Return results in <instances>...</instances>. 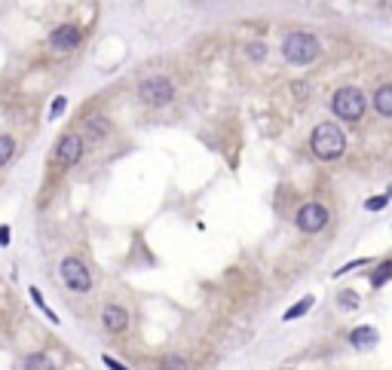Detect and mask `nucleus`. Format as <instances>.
<instances>
[{
  "label": "nucleus",
  "mask_w": 392,
  "mask_h": 370,
  "mask_svg": "<svg viewBox=\"0 0 392 370\" xmlns=\"http://www.w3.org/2000/svg\"><path fill=\"white\" fill-rule=\"evenodd\" d=\"M138 95L145 104H150V108H162V104L172 101L175 86H172V80H166V77H150V80L141 83Z\"/></svg>",
  "instance_id": "obj_4"
},
{
  "label": "nucleus",
  "mask_w": 392,
  "mask_h": 370,
  "mask_svg": "<svg viewBox=\"0 0 392 370\" xmlns=\"http://www.w3.org/2000/svg\"><path fill=\"white\" fill-rule=\"evenodd\" d=\"M377 340H380V334H377L371 325H365V328H356L350 334V343L356 349H371V346H377Z\"/></svg>",
  "instance_id": "obj_10"
},
{
  "label": "nucleus",
  "mask_w": 392,
  "mask_h": 370,
  "mask_svg": "<svg viewBox=\"0 0 392 370\" xmlns=\"http://www.w3.org/2000/svg\"><path fill=\"white\" fill-rule=\"evenodd\" d=\"M108 132H110V123L104 120V116H93V120H86V138H89V141H101Z\"/></svg>",
  "instance_id": "obj_12"
},
{
  "label": "nucleus",
  "mask_w": 392,
  "mask_h": 370,
  "mask_svg": "<svg viewBox=\"0 0 392 370\" xmlns=\"http://www.w3.org/2000/svg\"><path fill=\"white\" fill-rule=\"evenodd\" d=\"M325 223H328V211H325V206H319V202H306L297 211V227L304 233H319V230H325Z\"/></svg>",
  "instance_id": "obj_6"
},
{
  "label": "nucleus",
  "mask_w": 392,
  "mask_h": 370,
  "mask_svg": "<svg viewBox=\"0 0 392 370\" xmlns=\"http://www.w3.org/2000/svg\"><path fill=\"white\" fill-rule=\"evenodd\" d=\"M64 104H68V101H64V95H58V98H56V101H52V110H49V120H56V116H58V114H62V110H64Z\"/></svg>",
  "instance_id": "obj_21"
},
{
  "label": "nucleus",
  "mask_w": 392,
  "mask_h": 370,
  "mask_svg": "<svg viewBox=\"0 0 392 370\" xmlns=\"http://www.w3.org/2000/svg\"><path fill=\"white\" fill-rule=\"evenodd\" d=\"M83 156V138L80 135H64L56 144V162L58 165H77Z\"/></svg>",
  "instance_id": "obj_7"
},
{
  "label": "nucleus",
  "mask_w": 392,
  "mask_h": 370,
  "mask_svg": "<svg viewBox=\"0 0 392 370\" xmlns=\"http://www.w3.org/2000/svg\"><path fill=\"white\" fill-rule=\"evenodd\" d=\"M310 147L319 160H337V156H343L346 138H343L341 125H334V123L316 125V132H313V138H310Z\"/></svg>",
  "instance_id": "obj_1"
},
{
  "label": "nucleus",
  "mask_w": 392,
  "mask_h": 370,
  "mask_svg": "<svg viewBox=\"0 0 392 370\" xmlns=\"http://www.w3.org/2000/svg\"><path fill=\"white\" fill-rule=\"evenodd\" d=\"M313 303H316V300H313V297H304V300H297V303H294V306H291L289 312L282 315V319H285V321L300 319V315H304V312H310V309H313Z\"/></svg>",
  "instance_id": "obj_14"
},
{
  "label": "nucleus",
  "mask_w": 392,
  "mask_h": 370,
  "mask_svg": "<svg viewBox=\"0 0 392 370\" xmlns=\"http://www.w3.org/2000/svg\"><path fill=\"white\" fill-rule=\"evenodd\" d=\"M62 282L71 291H77V294H86L93 288V275H89V269L77 257H64L62 260Z\"/></svg>",
  "instance_id": "obj_5"
},
{
  "label": "nucleus",
  "mask_w": 392,
  "mask_h": 370,
  "mask_svg": "<svg viewBox=\"0 0 392 370\" xmlns=\"http://www.w3.org/2000/svg\"><path fill=\"white\" fill-rule=\"evenodd\" d=\"M162 365H166V370H184V367H181V361H178V358H166Z\"/></svg>",
  "instance_id": "obj_23"
},
{
  "label": "nucleus",
  "mask_w": 392,
  "mask_h": 370,
  "mask_svg": "<svg viewBox=\"0 0 392 370\" xmlns=\"http://www.w3.org/2000/svg\"><path fill=\"white\" fill-rule=\"evenodd\" d=\"M387 196H392V184H389V190H387Z\"/></svg>",
  "instance_id": "obj_26"
},
{
  "label": "nucleus",
  "mask_w": 392,
  "mask_h": 370,
  "mask_svg": "<svg viewBox=\"0 0 392 370\" xmlns=\"http://www.w3.org/2000/svg\"><path fill=\"white\" fill-rule=\"evenodd\" d=\"M387 202H389V196H371V199L365 202V208L368 211H383L387 208Z\"/></svg>",
  "instance_id": "obj_19"
},
{
  "label": "nucleus",
  "mask_w": 392,
  "mask_h": 370,
  "mask_svg": "<svg viewBox=\"0 0 392 370\" xmlns=\"http://www.w3.org/2000/svg\"><path fill=\"white\" fill-rule=\"evenodd\" d=\"M365 108H368V104H365V95H362V89H356V86H343V89H337L334 98H331V110L346 123L362 120Z\"/></svg>",
  "instance_id": "obj_2"
},
{
  "label": "nucleus",
  "mask_w": 392,
  "mask_h": 370,
  "mask_svg": "<svg viewBox=\"0 0 392 370\" xmlns=\"http://www.w3.org/2000/svg\"><path fill=\"white\" fill-rule=\"evenodd\" d=\"M374 108H377V114L392 116V83L389 86H380V89L374 92Z\"/></svg>",
  "instance_id": "obj_11"
},
{
  "label": "nucleus",
  "mask_w": 392,
  "mask_h": 370,
  "mask_svg": "<svg viewBox=\"0 0 392 370\" xmlns=\"http://www.w3.org/2000/svg\"><path fill=\"white\" fill-rule=\"evenodd\" d=\"M12 153H16V141L10 135H0V169L12 160Z\"/></svg>",
  "instance_id": "obj_15"
},
{
  "label": "nucleus",
  "mask_w": 392,
  "mask_h": 370,
  "mask_svg": "<svg viewBox=\"0 0 392 370\" xmlns=\"http://www.w3.org/2000/svg\"><path fill=\"white\" fill-rule=\"evenodd\" d=\"M248 56H252L254 62H260V58L267 56V46L264 43H252V46H248Z\"/></svg>",
  "instance_id": "obj_20"
},
{
  "label": "nucleus",
  "mask_w": 392,
  "mask_h": 370,
  "mask_svg": "<svg viewBox=\"0 0 392 370\" xmlns=\"http://www.w3.org/2000/svg\"><path fill=\"white\" fill-rule=\"evenodd\" d=\"M101 365L108 367V370H129V367H123L117 358H110V355H101Z\"/></svg>",
  "instance_id": "obj_22"
},
{
  "label": "nucleus",
  "mask_w": 392,
  "mask_h": 370,
  "mask_svg": "<svg viewBox=\"0 0 392 370\" xmlns=\"http://www.w3.org/2000/svg\"><path fill=\"white\" fill-rule=\"evenodd\" d=\"M389 279H392V260H387V263H380V267H377V273L371 275V285L380 288V285H387Z\"/></svg>",
  "instance_id": "obj_16"
},
{
  "label": "nucleus",
  "mask_w": 392,
  "mask_h": 370,
  "mask_svg": "<svg viewBox=\"0 0 392 370\" xmlns=\"http://www.w3.org/2000/svg\"><path fill=\"white\" fill-rule=\"evenodd\" d=\"M31 300H34V303H37V306H40V309H43V315H47V319H49V321H58V315H56V312H52V309L47 306V300H43V294H40V291H37V288H31Z\"/></svg>",
  "instance_id": "obj_17"
},
{
  "label": "nucleus",
  "mask_w": 392,
  "mask_h": 370,
  "mask_svg": "<svg viewBox=\"0 0 392 370\" xmlns=\"http://www.w3.org/2000/svg\"><path fill=\"white\" fill-rule=\"evenodd\" d=\"M49 43L52 49H62V52H71L80 46V28L77 25H62V28H56L49 34Z\"/></svg>",
  "instance_id": "obj_8"
},
{
  "label": "nucleus",
  "mask_w": 392,
  "mask_h": 370,
  "mask_svg": "<svg viewBox=\"0 0 392 370\" xmlns=\"http://www.w3.org/2000/svg\"><path fill=\"white\" fill-rule=\"evenodd\" d=\"M383 6H389V10H392V0H383Z\"/></svg>",
  "instance_id": "obj_25"
},
{
  "label": "nucleus",
  "mask_w": 392,
  "mask_h": 370,
  "mask_svg": "<svg viewBox=\"0 0 392 370\" xmlns=\"http://www.w3.org/2000/svg\"><path fill=\"white\" fill-rule=\"evenodd\" d=\"M0 245H10V227H0Z\"/></svg>",
  "instance_id": "obj_24"
},
{
  "label": "nucleus",
  "mask_w": 392,
  "mask_h": 370,
  "mask_svg": "<svg viewBox=\"0 0 392 370\" xmlns=\"http://www.w3.org/2000/svg\"><path fill=\"white\" fill-rule=\"evenodd\" d=\"M25 370H56V365H52L49 355H43V352H31L28 358H25Z\"/></svg>",
  "instance_id": "obj_13"
},
{
  "label": "nucleus",
  "mask_w": 392,
  "mask_h": 370,
  "mask_svg": "<svg viewBox=\"0 0 392 370\" xmlns=\"http://www.w3.org/2000/svg\"><path fill=\"white\" fill-rule=\"evenodd\" d=\"M358 306V294L356 291H343L341 294V309H356Z\"/></svg>",
  "instance_id": "obj_18"
},
{
  "label": "nucleus",
  "mask_w": 392,
  "mask_h": 370,
  "mask_svg": "<svg viewBox=\"0 0 392 370\" xmlns=\"http://www.w3.org/2000/svg\"><path fill=\"white\" fill-rule=\"evenodd\" d=\"M282 52L291 64H313L322 56V46L313 34H289L282 43Z\"/></svg>",
  "instance_id": "obj_3"
},
{
  "label": "nucleus",
  "mask_w": 392,
  "mask_h": 370,
  "mask_svg": "<svg viewBox=\"0 0 392 370\" xmlns=\"http://www.w3.org/2000/svg\"><path fill=\"white\" fill-rule=\"evenodd\" d=\"M101 321L108 330H114V334H120V330L129 328V312L123 306H104L101 312Z\"/></svg>",
  "instance_id": "obj_9"
}]
</instances>
